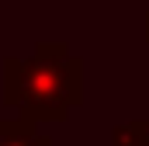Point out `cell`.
Returning <instances> with one entry per match:
<instances>
[{
	"instance_id": "1",
	"label": "cell",
	"mask_w": 149,
	"mask_h": 146,
	"mask_svg": "<svg viewBox=\"0 0 149 146\" xmlns=\"http://www.w3.org/2000/svg\"><path fill=\"white\" fill-rule=\"evenodd\" d=\"M83 66L63 42H38L31 59H3V98L28 122H63L83 94Z\"/></svg>"
},
{
	"instance_id": "2",
	"label": "cell",
	"mask_w": 149,
	"mask_h": 146,
	"mask_svg": "<svg viewBox=\"0 0 149 146\" xmlns=\"http://www.w3.org/2000/svg\"><path fill=\"white\" fill-rule=\"evenodd\" d=\"M0 146H52L49 136H42L35 122L28 118H0Z\"/></svg>"
}]
</instances>
